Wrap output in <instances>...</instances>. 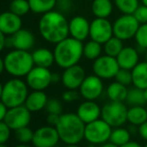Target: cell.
<instances>
[{"label":"cell","instance_id":"6da1fadb","mask_svg":"<svg viewBox=\"0 0 147 147\" xmlns=\"http://www.w3.org/2000/svg\"><path fill=\"white\" fill-rule=\"evenodd\" d=\"M38 28L43 39L53 44H57L69 35V21L61 12L55 10L43 14Z\"/></svg>","mask_w":147,"mask_h":147},{"label":"cell","instance_id":"7a4b0ae2","mask_svg":"<svg viewBox=\"0 0 147 147\" xmlns=\"http://www.w3.org/2000/svg\"><path fill=\"white\" fill-rule=\"evenodd\" d=\"M60 140L65 144H78L84 139L85 123L76 113H63L55 126Z\"/></svg>","mask_w":147,"mask_h":147},{"label":"cell","instance_id":"3957f363","mask_svg":"<svg viewBox=\"0 0 147 147\" xmlns=\"http://www.w3.org/2000/svg\"><path fill=\"white\" fill-rule=\"evenodd\" d=\"M83 43L73 37H66L57 43L54 48L55 63L59 67L68 68L78 64L83 56Z\"/></svg>","mask_w":147,"mask_h":147},{"label":"cell","instance_id":"277c9868","mask_svg":"<svg viewBox=\"0 0 147 147\" xmlns=\"http://www.w3.org/2000/svg\"><path fill=\"white\" fill-rule=\"evenodd\" d=\"M5 70L14 77L26 76L34 67L32 53L27 50L13 49L6 54L4 58Z\"/></svg>","mask_w":147,"mask_h":147},{"label":"cell","instance_id":"5b68a950","mask_svg":"<svg viewBox=\"0 0 147 147\" xmlns=\"http://www.w3.org/2000/svg\"><path fill=\"white\" fill-rule=\"evenodd\" d=\"M28 85L26 82L18 77L8 80L2 88V94L0 100L8 107L20 106L25 103L28 96Z\"/></svg>","mask_w":147,"mask_h":147},{"label":"cell","instance_id":"8992f818","mask_svg":"<svg viewBox=\"0 0 147 147\" xmlns=\"http://www.w3.org/2000/svg\"><path fill=\"white\" fill-rule=\"evenodd\" d=\"M111 132L112 127L102 118H98L94 121L85 124L84 139L90 144L101 145L109 141Z\"/></svg>","mask_w":147,"mask_h":147},{"label":"cell","instance_id":"52a82bcc","mask_svg":"<svg viewBox=\"0 0 147 147\" xmlns=\"http://www.w3.org/2000/svg\"><path fill=\"white\" fill-rule=\"evenodd\" d=\"M128 108L123 102L109 101L101 108V118L112 128L119 127L127 121Z\"/></svg>","mask_w":147,"mask_h":147},{"label":"cell","instance_id":"ba28073f","mask_svg":"<svg viewBox=\"0 0 147 147\" xmlns=\"http://www.w3.org/2000/svg\"><path fill=\"white\" fill-rule=\"evenodd\" d=\"M112 24L113 35L123 41L134 38L140 25L133 14H122Z\"/></svg>","mask_w":147,"mask_h":147},{"label":"cell","instance_id":"9c48e42d","mask_svg":"<svg viewBox=\"0 0 147 147\" xmlns=\"http://www.w3.org/2000/svg\"><path fill=\"white\" fill-rule=\"evenodd\" d=\"M120 69L116 57L109 55H100L94 60L92 65L93 73L101 79H111L115 78L118 70Z\"/></svg>","mask_w":147,"mask_h":147},{"label":"cell","instance_id":"30bf717a","mask_svg":"<svg viewBox=\"0 0 147 147\" xmlns=\"http://www.w3.org/2000/svg\"><path fill=\"white\" fill-rule=\"evenodd\" d=\"M26 83L32 90H44L52 83V73L49 68L34 66L26 75Z\"/></svg>","mask_w":147,"mask_h":147},{"label":"cell","instance_id":"8fae6325","mask_svg":"<svg viewBox=\"0 0 147 147\" xmlns=\"http://www.w3.org/2000/svg\"><path fill=\"white\" fill-rule=\"evenodd\" d=\"M31 121V111L27 109L25 105L8 108L6 116L4 118V122L11 128V130L15 131L24 126H28Z\"/></svg>","mask_w":147,"mask_h":147},{"label":"cell","instance_id":"7c38bea8","mask_svg":"<svg viewBox=\"0 0 147 147\" xmlns=\"http://www.w3.org/2000/svg\"><path fill=\"white\" fill-rule=\"evenodd\" d=\"M112 36L113 24L107 18L96 17L91 21L90 32H89L90 39L100 43V44H104Z\"/></svg>","mask_w":147,"mask_h":147},{"label":"cell","instance_id":"4fadbf2b","mask_svg":"<svg viewBox=\"0 0 147 147\" xmlns=\"http://www.w3.org/2000/svg\"><path fill=\"white\" fill-rule=\"evenodd\" d=\"M60 140L55 126L46 125L39 127L33 134L32 144L34 147H54Z\"/></svg>","mask_w":147,"mask_h":147},{"label":"cell","instance_id":"5bb4252c","mask_svg":"<svg viewBox=\"0 0 147 147\" xmlns=\"http://www.w3.org/2000/svg\"><path fill=\"white\" fill-rule=\"evenodd\" d=\"M79 92L85 100H96L103 92L102 79L95 74L86 76L80 85Z\"/></svg>","mask_w":147,"mask_h":147},{"label":"cell","instance_id":"9a60e30c","mask_svg":"<svg viewBox=\"0 0 147 147\" xmlns=\"http://www.w3.org/2000/svg\"><path fill=\"white\" fill-rule=\"evenodd\" d=\"M35 43V37L31 31L27 29H19L17 32L6 37V46L19 50L29 51Z\"/></svg>","mask_w":147,"mask_h":147},{"label":"cell","instance_id":"2e32d148","mask_svg":"<svg viewBox=\"0 0 147 147\" xmlns=\"http://www.w3.org/2000/svg\"><path fill=\"white\" fill-rule=\"evenodd\" d=\"M85 70L78 64L65 68L61 75V81L67 89H79L83 80L85 79Z\"/></svg>","mask_w":147,"mask_h":147},{"label":"cell","instance_id":"e0dca14e","mask_svg":"<svg viewBox=\"0 0 147 147\" xmlns=\"http://www.w3.org/2000/svg\"><path fill=\"white\" fill-rule=\"evenodd\" d=\"M90 23L83 16H74L69 21V35L79 41H84L89 37Z\"/></svg>","mask_w":147,"mask_h":147},{"label":"cell","instance_id":"ac0fdd59","mask_svg":"<svg viewBox=\"0 0 147 147\" xmlns=\"http://www.w3.org/2000/svg\"><path fill=\"white\" fill-rule=\"evenodd\" d=\"M21 17L16 15L10 10L0 14V30L6 36H10V35L17 32L19 29H21Z\"/></svg>","mask_w":147,"mask_h":147},{"label":"cell","instance_id":"d6986e66","mask_svg":"<svg viewBox=\"0 0 147 147\" xmlns=\"http://www.w3.org/2000/svg\"><path fill=\"white\" fill-rule=\"evenodd\" d=\"M76 114L87 124L101 117V107L94 100H85L78 106Z\"/></svg>","mask_w":147,"mask_h":147},{"label":"cell","instance_id":"ffe728a7","mask_svg":"<svg viewBox=\"0 0 147 147\" xmlns=\"http://www.w3.org/2000/svg\"><path fill=\"white\" fill-rule=\"evenodd\" d=\"M120 68L132 70L139 63V52L136 48L131 46L123 47L120 53L116 56Z\"/></svg>","mask_w":147,"mask_h":147},{"label":"cell","instance_id":"44dd1931","mask_svg":"<svg viewBox=\"0 0 147 147\" xmlns=\"http://www.w3.org/2000/svg\"><path fill=\"white\" fill-rule=\"evenodd\" d=\"M47 101H48V98L44 91L33 90L30 94H28L24 105L31 112H37V111H40L45 108Z\"/></svg>","mask_w":147,"mask_h":147},{"label":"cell","instance_id":"7402d4cb","mask_svg":"<svg viewBox=\"0 0 147 147\" xmlns=\"http://www.w3.org/2000/svg\"><path fill=\"white\" fill-rule=\"evenodd\" d=\"M132 73V84L140 89L147 88V61L139 62L133 69Z\"/></svg>","mask_w":147,"mask_h":147},{"label":"cell","instance_id":"603a6c76","mask_svg":"<svg viewBox=\"0 0 147 147\" xmlns=\"http://www.w3.org/2000/svg\"><path fill=\"white\" fill-rule=\"evenodd\" d=\"M32 58L35 66L49 68L55 62L54 53L46 48H39L32 53Z\"/></svg>","mask_w":147,"mask_h":147},{"label":"cell","instance_id":"cb8c5ba5","mask_svg":"<svg viewBox=\"0 0 147 147\" xmlns=\"http://www.w3.org/2000/svg\"><path fill=\"white\" fill-rule=\"evenodd\" d=\"M91 11L95 17L108 18L113 11V3L111 0H93Z\"/></svg>","mask_w":147,"mask_h":147},{"label":"cell","instance_id":"d4e9b609","mask_svg":"<svg viewBox=\"0 0 147 147\" xmlns=\"http://www.w3.org/2000/svg\"><path fill=\"white\" fill-rule=\"evenodd\" d=\"M128 89L127 86L119 83L117 81H114L108 85L106 89L107 97L110 101H118V102H123L126 100L127 97Z\"/></svg>","mask_w":147,"mask_h":147},{"label":"cell","instance_id":"484cf974","mask_svg":"<svg viewBox=\"0 0 147 147\" xmlns=\"http://www.w3.org/2000/svg\"><path fill=\"white\" fill-rule=\"evenodd\" d=\"M127 121L133 126H139L147 121V108L143 105L131 106L127 112Z\"/></svg>","mask_w":147,"mask_h":147},{"label":"cell","instance_id":"4316f807","mask_svg":"<svg viewBox=\"0 0 147 147\" xmlns=\"http://www.w3.org/2000/svg\"><path fill=\"white\" fill-rule=\"evenodd\" d=\"M30 10L37 14H44L54 9L58 0H28Z\"/></svg>","mask_w":147,"mask_h":147},{"label":"cell","instance_id":"83f0119b","mask_svg":"<svg viewBox=\"0 0 147 147\" xmlns=\"http://www.w3.org/2000/svg\"><path fill=\"white\" fill-rule=\"evenodd\" d=\"M130 138H131V133L129 130L123 128L122 126H119V127H114L112 129L109 141L118 146H122L128 143L130 141Z\"/></svg>","mask_w":147,"mask_h":147},{"label":"cell","instance_id":"f1b7e54d","mask_svg":"<svg viewBox=\"0 0 147 147\" xmlns=\"http://www.w3.org/2000/svg\"><path fill=\"white\" fill-rule=\"evenodd\" d=\"M123 47H124L123 40H121L120 38H118V37L113 35L110 39H108L103 44V51H104V53L106 55L116 57L120 53V51L122 50Z\"/></svg>","mask_w":147,"mask_h":147},{"label":"cell","instance_id":"f546056e","mask_svg":"<svg viewBox=\"0 0 147 147\" xmlns=\"http://www.w3.org/2000/svg\"><path fill=\"white\" fill-rule=\"evenodd\" d=\"M101 45L102 44L92 40V39L90 41H87L83 45V56L86 59L94 61L95 59H97L101 55V52L103 50Z\"/></svg>","mask_w":147,"mask_h":147},{"label":"cell","instance_id":"4dcf8cb0","mask_svg":"<svg viewBox=\"0 0 147 147\" xmlns=\"http://www.w3.org/2000/svg\"><path fill=\"white\" fill-rule=\"evenodd\" d=\"M125 101L127 102V104L131 105V106L144 105L146 103L145 97H144V90L134 86L133 88L128 90Z\"/></svg>","mask_w":147,"mask_h":147},{"label":"cell","instance_id":"1f68e13d","mask_svg":"<svg viewBox=\"0 0 147 147\" xmlns=\"http://www.w3.org/2000/svg\"><path fill=\"white\" fill-rule=\"evenodd\" d=\"M134 39L137 45L136 49L138 50V52L145 53L147 49V23L140 24Z\"/></svg>","mask_w":147,"mask_h":147},{"label":"cell","instance_id":"d6a6232c","mask_svg":"<svg viewBox=\"0 0 147 147\" xmlns=\"http://www.w3.org/2000/svg\"><path fill=\"white\" fill-rule=\"evenodd\" d=\"M114 4L122 14H133L140 5L139 0H114Z\"/></svg>","mask_w":147,"mask_h":147},{"label":"cell","instance_id":"836d02e7","mask_svg":"<svg viewBox=\"0 0 147 147\" xmlns=\"http://www.w3.org/2000/svg\"><path fill=\"white\" fill-rule=\"evenodd\" d=\"M9 10L21 17L30 11L29 2L28 0H12L10 2Z\"/></svg>","mask_w":147,"mask_h":147},{"label":"cell","instance_id":"e575fe53","mask_svg":"<svg viewBox=\"0 0 147 147\" xmlns=\"http://www.w3.org/2000/svg\"><path fill=\"white\" fill-rule=\"evenodd\" d=\"M33 134L34 131H32V129L28 126H24L15 130V138L20 143L28 144L29 142H32Z\"/></svg>","mask_w":147,"mask_h":147},{"label":"cell","instance_id":"d590c367","mask_svg":"<svg viewBox=\"0 0 147 147\" xmlns=\"http://www.w3.org/2000/svg\"><path fill=\"white\" fill-rule=\"evenodd\" d=\"M115 80H116L117 82H119V83L125 85V86H128V85H130V84H132L131 70L120 68V69L118 70L116 76H115Z\"/></svg>","mask_w":147,"mask_h":147},{"label":"cell","instance_id":"8d00e7d4","mask_svg":"<svg viewBox=\"0 0 147 147\" xmlns=\"http://www.w3.org/2000/svg\"><path fill=\"white\" fill-rule=\"evenodd\" d=\"M46 111L48 113H53V114H62V104L61 102L56 98L48 99L47 104L45 106Z\"/></svg>","mask_w":147,"mask_h":147},{"label":"cell","instance_id":"74e56055","mask_svg":"<svg viewBox=\"0 0 147 147\" xmlns=\"http://www.w3.org/2000/svg\"><path fill=\"white\" fill-rule=\"evenodd\" d=\"M133 16L136 18L139 24L147 23V6L141 4L137 7V9L134 11Z\"/></svg>","mask_w":147,"mask_h":147},{"label":"cell","instance_id":"f35d334b","mask_svg":"<svg viewBox=\"0 0 147 147\" xmlns=\"http://www.w3.org/2000/svg\"><path fill=\"white\" fill-rule=\"evenodd\" d=\"M80 97V92H78L77 89H67L66 91H64L62 94V99L63 101L67 103H71L74 101L78 100Z\"/></svg>","mask_w":147,"mask_h":147},{"label":"cell","instance_id":"ab89813d","mask_svg":"<svg viewBox=\"0 0 147 147\" xmlns=\"http://www.w3.org/2000/svg\"><path fill=\"white\" fill-rule=\"evenodd\" d=\"M11 128L4 121H0V144L6 143L9 140Z\"/></svg>","mask_w":147,"mask_h":147},{"label":"cell","instance_id":"60d3db41","mask_svg":"<svg viewBox=\"0 0 147 147\" xmlns=\"http://www.w3.org/2000/svg\"><path fill=\"white\" fill-rule=\"evenodd\" d=\"M60 115L59 114H53V113H48L47 115V123L48 125L56 126L57 123L59 122Z\"/></svg>","mask_w":147,"mask_h":147},{"label":"cell","instance_id":"b9f144b4","mask_svg":"<svg viewBox=\"0 0 147 147\" xmlns=\"http://www.w3.org/2000/svg\"><path fill=\"white\" fill-rule=\"evenodd\" d=\"M138 133L142 139L147 141V121L142 123L141 125L138 126Z\"/></svg>","mask_w":147,"mask_h":147},{"label":"cell","instance_id":"7bdbcfd3","mask_svg":"<svg viewBox=\"0 0 147 147\" xmlns=\"http://www.w3.org/2000/svg\"><path fill=\"white\" fill-rule=\"evenodd\" d=\"M7 110H8V107L0 100V121H4V118L6 116Z\"/></svg>","mask_w":147,"mask_h":147},{"label":"cell","instance_id":"ee69618b","mask_svg":"<svg viewBox=\"0 0 147 147\" xmlns=\"http://www.w3.org/2000/svg\"><path fill=\"white\" fill-rule=\"evenodd\" d=\"M6 46V35L0 30V52L4 49Z\"/></svg>","mask_w":147,"mask_h":147},{"label":"cell","instance_id":"f6af8a7d","mask_svg":"<svg viewBox=\"0 0 147 147\" xmlns=\"http://www.w3.org/2000/svg\"><path fill=\"white\" fill-rule=\"evenodd\" d=\"M120 147H143V146H141L140 145L138 142H136V141H131L130 140L128 143H126V144H124V145H122V146H120Z\"/></svg>","mask_w":147,"mask_h":147},{"label":"cell","instance_id":"bcb514c9","mask_svg":"<svg viewBox=\"0 0 147 147\" xmlns=\"http://www.w3.org/2000/svg\"><path fill=\"white\" fill-rule=\"evenodd\" d=\"M61 80V76L58 73H52V83H58Z\"/></svg>","mask_w":147,"mask_h":147},{"label":"cell","instance_id":"7dc6e473","mask_svg":"<svg viewBox=\"0 0 147 147\" xmlns=\"http://www.w3.org/2000/svg\"><path fill=\"white\" fill-rule=\"evenodd\" d=\"M100 147H120V146H118V145H116V144L112 143L111 141H107V142H105V143L101 144Z\"/></svg>","mask_w":147,"mask_h":147},{"label":"cell","instance_id":"c3c4849f","mask_svg":"<svg viewBox=\"0 0 147 147\" xmlns=\"http://www.w3.org/2000/svg\"><path fill=\"white\" fill-rule=\"evenodd\" d=\"M5 70V64H4V59L0 57V75L2 74V72Z\"/></svg>","mask_w":147,"mask_h":147},{"label":"cell","instance_id":"681fc988","mask_svg":"<svg viewBox=\"0 0 147 147\" xmlns=\"http://www.w3.org/2000/svg\"><path fill=\"white\" fill-rule=\"evenodd\" d=\"M14 147H34V146H30V145H28V144L20 143V144H18V145H16V146H14Z\"/></svg>","mask_w":147,"mask_h":147},{"label":"cell","instance_id":"f907efd6","mask_svg":"<svg viewBox=\"0 0 147 147\" xmlns=\"http://www.w3.org/2000/svg\"><path fill=\"white\" fill-rule=\"evenodd\" d=\"M64 147H80V146H78V144H66V146Z\"/></svg>","mask_w":147,"mask_h":147},{"label":"cell","instance_id":"816d5d0a","mask_svg":"<svg viewBox=\"0 0 147 147\" xmlns=\"http://www.w3.org/2000/svg\"><path fill=\"white\" fill-rule=\"evenodd\" d=\"M144 97H145V100H146V103H147V88L144 89Z\"/></svg>","mask_w":147,"mask_h":147},{"label":"cell","instance_id":"f5cc1de1","mask_svg":"<svg viewBox=\"0 0 147 147\" xmlns=\"http://www.w3.org/2000/svg\"><path fill=\"white\" fill-rule=\"evenodd\" d=\"M2 88H3V85L1 84V82H0V99H1V94H2Z\"/></svg>","mask_w":147,"mask_h":147},{"label":"cell","instance_id":"db71d44e","mask_svg":"<svg viewBox=\"0 0 147 147\" xmlns=\"http://www.w3.org/2000/svg\"><path fill=\"white\" fill-rule=\"evenodd\" d=\"M140 1L142 2V4H144V5L147 6V0H140Z\"/></svg>","mask_w":147,"mask_h":147},{"label":"cell","instance_id":"11a10c76","mask_svg":"<svg viewBox=\"0 0 147 147\" xmlns=\"http://www.w3.org/2000/svg\"><path fill=\"white\" fill-rule=\"evenodd\" d=\"M85 147H98L97 145H95V144H89V145L85 146Z\"/></svg>","mask_w":147,"mask_h":147},{"label":"cell","instance_id":"9f6ffc18","mask_svg":"<svg viewBox=\"0 0 147 147\" xmlns=\"http://www.w3.org/2000/svg\"><path fill=\"white\" fill-rule=\"evenodd\" d=\"M0 147H8V146L6 145V143H2V144H0Z\"/></svg>","mask_w":147,"mask_h":147},{"label":"cell","instance_id":"6f0895ef","mask_svg":"<svg viewBox=\"0 0 147 147\" xmlns=\"http://www.w3.org/2000/svg\"><path fill=\"white\" fill-rule=\"evenodd\" d=\"M144 54H145V60L147 61V49H146V51H145V53H144Z\"/></svg>","mask_w":147,"mask_h":147},{"label":"cell","instance_id":"680465c9","mask_svg":"<svg viewBox=\"0 0 147 147\" xmlns=\"http://www.w3.org/2000/svg\"><path fill=\"white\" fill-rule=\"evenodd\" d=\"M143 147H147V143H146V144H145V145H144Z\"/></svg>","mask_w":147,"mask_h":147}]
</instances>
